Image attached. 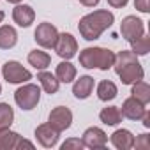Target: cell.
Returning a JSON list of instances; mask_svg holds the SVG:
<instances>
[{
  "label": "cell",
  "instance_id": "cell-34",
  "mask_svg": "<svg viewBox=\"0 0 150 150\" xmlns=\"http://www.w3.org/2000/svg\"><path fill=\"white\" fill-rule=\"evenodd\" d=\"M4 16H6V14H4V11H0V23L4 21Z\"/></svg>",
  "mask_w": 150,
  "mask_h": 150
},
{
  "label": "cell",
  "instance_id": "cell-10",
  "mask_svg": "<svg viewBox=\"0 0 150 150\" xmlns=\"http://www.w3.org/2000/svg\"><path fill=\"white\" fill-rule=\"evenodd\" d=\"M83 146L87 148H104L108 143V136L101 127H88L81 136Z\"/></svg>",
  "mask_w": 150,
  "mask_h": 150
},
{
  "label": "cell",
  "instance_id": "cell-2",
  "mask_svg": "<svg viewBox=\"0 0 150 150\" xmlns=\"http://www.w3.org/2000/svg\"><path fill=\"white\" fill-rule=\"evenodd\" d=\"M113 69L124 85H132L134 81H139L145 76V71L138 62V55L131 50H122L115 55Z\"/></svg>",
  "mask_w": 150,
  "mask_h": 150
},
{
  "label": "cell",
  "instance_id": "cell-24",
  "mask_svg": "<svg viewBox=\"0 0 150 150\" xmlns=\"http://www.w3.org/2000/svg\"><path fill=\"white\" fill-rule=\"evenodd\" d=\"M14 122V110L7 103H0V131L9 129Z\"/></svg>",
  "mask_w": 150,
  "mask_h": 150
},
{
  "label": "cell",
  "instance_id": "cell-33",
  "mask_svg": "<svg viewBox=\"0 0 150 150\" xmlns=\"http://www.w3.org/2000/svg\"><path fill=\"white\" fill-rule=\"evenodd\" d=\"M7 2H9V4H20L21 0H7Z\"/></svg>",
  "mask_w": 150,
  "mask_h": 150
},
{
  "label": "cell",
  "instance_id": "cell-18",
  "mask_svg": "<svg viewBox=\"0 0 150 150\" xmlns=\"http://www.w3.org/2000/svg\"><path fill=\"white\" fill-rule=\"evenodd\" d=\"M37 80H39V83H41V87L44 88V92L46 94H57L58 92V87H60V81L57 80V76L55 74H51V72H46V71H41V72H37Z\"/></svg>",
  "mask_w": 150,
  "mask_h": 150
},
{
  "label": "cell",
  "instance_id": "cell-13",
  "mask_svg": "<svg viewBox=\"0 0 150 150\" xmlns=\"http://www.w3.org/2000/svg\"><path fill=\"white\" fill-rule=\"evenodd\" d=\"M13 20H14L16 25L27 28V27H30V25L34 23V20H35V13H34V9H32L30 6L16 4V7L13 9Z\"/></svg>",
  "mask_w": 150,
  "mask_h": 150
},
{
  "label": "cell",
  "instance_id": "cell-31",
  "mask_svg": "<svg viewBox=\"0 0 150 150\" xmlns=\"http://www.w3.org/2000/svg\"><path fill=\"white\" fill-rule=\"evenodd\" d=\"M99 2H101V0H80V4L85 6V7H96Z\"/></svg>",
  "mask_w": 150,
  "mask_h": 150
},
{
  "label": "cell",
  "instance_id": "cell-29",
  "mask_svg": "<svg viewBox=\"0 0 150 150\" xmlns=\"http://www.w3.org/2000/svg\"><path fill=\"white\" fill-rule=\"evenodd\" d=\"M127 2H129V0H108V4H110L113 9H122V7L127 6Z\"/></svg>",
  "mask_w": 150,
  "mask_h": 150
},
{
  "label": "cell",
  "instance_id": "cell-5",
  "mask_svg": "<svg viewBox=\"0 0 150 150\" xmlns=\"http://www.w3.org/2000/svg\"><path fill=\"white\" fill-rule=\"evenodd\" d=\"M2 76L7 83H13V85H20V83H25L28 80H32V72L28 69H25L20 62L16 60H9L2 65Z\"/></svg>",
  "mask_w": 150,
  "mask_h": 150
},
{
  "label": "cell",
  "instance_id": "cell-9",
  "mask_svg": "<svg viewBox=\"0 0 150 150\" xmlns=\"http://www.w3.org/2000/svg\"><path fill=\"white\" fill-rule=\"evenodd\" d=\"M55 51L60 58L64 60H71L72 57H76V51H78V42L71 34H58V39L55 42Z\"/></svg>",
  "mask_w": 150,
  "mask_h": 150
},
{
  "label": "cell",
  "instance_id": "cell-25",
  "mask_svg": "<svg viewBox=\"0 0 150 150\" xmlns=\"http://www.w3.org/2000/svg\"><path fill=\"white\" fill-rule=\"evenodd\" d=\"M131 51L132 53H136V55H146L148 51H150V37L148 35H139L138 39H134V41H131Z\"/></svg>",
  "mask_w": 150,
  "mask_h": 150
},
{
  "label": "cell",
  "instance_id": "cell-28",
  "mask_svg": "<svg viewBox=\"0 0 150 150\" xmlns=\"http://www.w3.org/2000/svg\"><path fill=\"white\" fill-rule=\"evenodd\" d=\"M134 7L139 11V13H148L150 11V4H148V0H134Z\"/></svg>",
  "mask_w": 150,
  "mask_h": 150
},
{
  "label": "cell",
  "instance_id": "cell-32",
  "mask_svg": "<svg viewBox=\"0 0 150 150\" xmlns=\"http://www.w3.org/2000/svg\"><path fill=\"white\" fill-rule=\"evenodd\" d=\"M141 120H143V125L145 127H150V113L148 111H145V115L141 117Z\"/></svg>",
  "mask_w": 150,
  "mask_h": 150
},
{
  "label": "cell",
  "instance_id": "cell-4",
  "mask_svg": "<svg viewBox=\"0 0 150 150\" xmlns=\"http://www.w3.org/2000/svg\"><path fill=\"white\" fill-rule=\"evenodd\" d=\"M39 99H41V88L34 83H27L23 87H20L16 92H14V101L16 104L25 110V111H30L34 110L37 104H39Z\"/></svg>",
  "mask_w": 150,
  "mask_h": 150
},
{
  "label": "cell",
  "instance_id": "cell-27",
  "mask_svg": "<svg viewBox=\"0 0 150 150\" xmlns=\"http://www.w3.org/2000/svg\"><path fill=\"white\" fill-rule=\"evenodd\" d=\"M134 146L141 148V150H148L150 148V136L148 134H139L138 138H134Z\"/></svg>",
  "mask_w": 150,
  "mask_h": 150
},
{
  "label": "cell",
  "instance_id": "cell-14",
  "mask_svg": "<svg viewBox=\"0 0 150 150\" xmlns=\"http://www.w3.org/2000/svg\"><path fill=\"white\" fill-rule=\"evenodd\" d=\"M110 139H111L113 146L118 148V150H131V148H134V136L127 129H117L111 134Z\"/></svg>",
  "mask_w": 150,
  "mask_h": 150
},
{
  "label": "cell",
  "instance_id": "cell-1",
  "mask_svg": "<svg viewBox=\"0 0 150 150\" xmlns=\"http://www.w3.org/2000/svg\"><path fill=\"white\" fill-rule=\"evenodd\" d=\"M115 21V16L108 9H99L94 11L87 16H83L78 23V30L85 41H96L101 37L104 30H108Z\"/></svg>",
  "mask_w": 150,
  "mask_h": 150
},
{
  "label": "cell",
  "instance_id": "cell-30",
  "mask_svg": "<svg viewBox=\"0 0 150 150\" xmlns=\"http://www.w3.org/2000/svg\"><path fill=\"white\" fill-rule=\"evenodd\" d=\"M20 148H34V143H30L28 139H23V138H20V141H18V145H16V150H20Z\"/></svg>",
  "mask_w": 150,
  "mask_h": 150
},
{
  "label": "cell",
  "instance_id": "cell-20",
  "mask_svg": "<svg viewBox=\"0 0 150 150\" xmlns=\"http://www.w3.org/2000/svg\"><path fill=\"white\" fill-rule=\"evenodd\" d=\"M117 94H118V88H117V85H115L113 81H110V80H104V81H101V83L97 85V97H99L101 101H104V103L113 101V99L117 97Z\"/></svg>",
  "mask_w": 150,
  "mask_h": 150
},
{
  "label": "cell",
  "instance_id": "cell-21",
  "mask_svg": "<svg viewBox=\"0 0 150 150\" xmlns=\"http://www.w3.org/2000/svg\"><path fill=\"white\" fill-rule=\"evenodd\" d=\"M131 97H134L136 101H139V103H143L146 106L148 101H150V87H148V83H145L143 80L134 81L132 88H131Z\"/></svg>",
  "mask_w": 150,
  "mask_h": 150
},
{
  "label": "cell",
  "instance_id": "cell-7",
  "mask_svg": "<svg viewBox=\"0 0 150 150\" xmlns=\"http://www.w3.org/2000/svg\"><path fill=\"white\" fill-rule=\"evenodd\" d=\"M48 124L57 129L58 132L62 131H67L72 124V111L65 106H57L50 111V117H48Z\"/></svg>",
  "mask_w": 150,
  "mask_h": 150
},
{
  "label": "cell",
  "instance_id": "cell-17",
  "mask_svg": "<svg viewBox=\"0 0 150 150\" xmlns=\"http://www.w3.org/2000/svg\"><path fill=\"white\" fill-rule=\"evenodd\" d=\"M18 42V34L11 25L0 27V50H11Z\"/></svg>",
  "mask_w": 150,
  "mask_h": 150
},
{
  "label": "cell",
  "instance_id": "cell-15",
  "mask_svg": "<svg viewBox=\"0 0 150 150\" xmlns=\"http://www.w3.org/2000/svg\"><path fill=\"white\" fill-rule=\"evenodd\" d=\"M92 90H94V78L92 76H80V80H76L72 85V94L76 99L90 97Z\"/></svg>",
  "mask_w": 150,
  "mask_h": 150
},
{
  "label": "cell",
  "instance_id": "cell-22",
  "mask_svg": "<svg viewBox=\"0 0 150 150\" xmlns=\"http://www.w3.org/2000/svg\"><path fill=\"white\" fill-rule=\"evenodd\" d=\"M20 134L11 131V129H4L0 131V150H16V145L20 141Z\"/></svg>",
  "mask_w": 150,
  "mask_h": 150
},
{
  "label": "cell",
  "instance_id": "cell-35",
  "mask_svg": "<svg viewBox=\"0 0 150 150\" xmlns=\"http://www.w3.org/2000/svg\"><path fill=\"white\" fill-rule=\"evenodd\" d=\"M0 92H2V85H0Z\"/></svg>",
  "mask_w": 150,
  "mask_h": 150
},
{
  "label": "cell",
  "instance_id": "cell-16",
  "mask_svg": "<svg viewBox=\"0 0 150 150\" xmlns=\"http://www.w3.org/2000/svg\"><path fill=\"white\" fill-rule=\"evenodd\" d=\"M55 76L60 83H71L72 80H76V67H74L69 60H64L57 65Z\"/></svg>",
  "mask_w": 150,
  "mask_h": 150
},
{
  "label": "cell",
  "instance_id": "cell-3",
  "mask_svg": "<svg viewBox=\"0 0 150 150\" xmlns=\"http://www.w3.org/2000/svg\"><path fill=\"white\" fill-rule=\"evenodd\" d=\"M115 53L106 48H85L80 53V65L85 69H101L108 71L113 67Z\"/></svg>",
  "mask_w": 150,
  "mask_h": 150
},
{
  "label": "cell",
  "instance_id": "cell-6",
  "mask_svg": "<svg viewBox=\"0 0 150 150\" xmlns=\"http://www.w3.org/2000/svg\"><path fill=\"white\" fill-rule=\"evenodd\" d=\"M34 39L35 42L41 46V48H46V50H51L55 48V42L58 39V30L55 25L44 21V23H39L35 32H34Z\"/></svg>",
  "mask_w": 150,
  "mask_h": 150
},
{
  "label": "cell",
  "instance_id": "cell-23",
  "mask_svg": "<svg viewBox=\"0 0 150 150\" xmlns=\"http://www.w3.org/2000/svg\"><path fill=\"white\" fill-rule=\"evenodd\" d=\"M99 118L106 125H117V124L122 122V113H120V110L117 106H108V108H103L101 110Z\"/></svg>",
  "mask_w": 150,
  "mask_h": 150
},
{
  "label": "cell",
  "instance_id": "cell-26",
  "mask_svg": "<svg viewBox=\"0 0 150 150\" xmlns=\"http://www.w3.org/2000/svg\"><path fill=\"white\" fill-rule=\"evenodd\" d=\"M83 148V141L78 138H69L62 143V150H81Z\"/></svg>",
  "mask_w": 150,
  "mask_h": 150
},
{
  "label": "cell",
  "instance_id": "cell-19",
  "mask_svg": "<svg viewBox=\"0 0 150 150\" xmlns=\"http://www.w3.org/2000/svg\"><path fill=\"white\" fill-rule=\"evenodd\" d=\"M28 64L32 67H35L37 71H42L46 69L50 64H51V57L46 53V51H41V50H34L28 53Z\"/></svg>",
  "mask_w": 150,
  "mask_h": 150
},
{
  "label": "cell",
  "instance_id": "cell-8",
  "mask_svg": "<svg viewBox=\"0 0 150 150\" xmlns=\"http://www.w3.org/2000/svg\"><path fill=\"white\" fill-rule=\"evenodd\" d=\"M120 34H122V37L125 39V41H134V39H138L139 35H143L145 34V25H143V21L139 20V18H136V16H125L124 20H122V23H120Z\"/></svg>",
  "mask_w": 150,
  "mask_h": 150
},
{
  "label": "cell",
  "instance_id": "cell-12",
  "mask_svg": "<svg viewBox=\"0 0 150 150\" xmlns=\"http://www.w3.org/2000/svg\"><path fill=\"white\" fill-rule=\"evenodd\" d=\"M145 111H146L145 104L139 103V101H136L134 97L125 99L124 104H122V110H120L122 117H125L129 120H141V117L145 115Z\"/></svg>",
  "mask_w": 150,
  "mask_h": 150
},
{
  "label": "cell",
  "instance_id": "cell-11",
  "mask_svg": "<svg viewBox=\"0 0 150 150\" xmlns=\"http://www.w3.org/2000/svg\"><path fill=\"white\" fill-rule=\"evenodd\" d=\"M35 138L37 141L44 146V148H51L58 143V138H60V132L57 129H53L50 124H41L37 125L35 129Z\"/></svg>",
  "mask_w": 150,
  "mask_h": 150
}]
</instances>
